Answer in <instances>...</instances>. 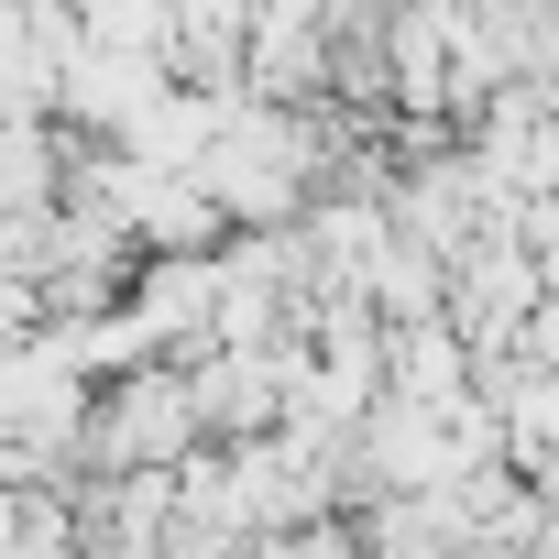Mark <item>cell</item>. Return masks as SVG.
<instances>
[{
  "mask_svg": "<svg viewBox=\"0 0 559 559\" xmlns=\"http://www.w3.org/2000/svg\"><path fill=\"white\" fill-rule=\"evenodd\" d=\"M110 461H165L176 439H187V395L176 384H132V395H110Z\"/></svg>",
  "mask_w": 559,
  "mask_h": 559,
  "instance_id": "obj_1",
  "label": "cell"
}]
</instances>
